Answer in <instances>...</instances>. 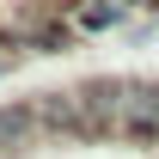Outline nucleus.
<instances>
[{
  "mask_svg": "<svg viewBox=\"0 0 159 159\" xmlns=\"http://www.w3.org/2000/svg\"><path fill=\"white\" fill-rule=\"evenodd\" d=\"M6 61H12V55H0V67H6Z\"/></svg>",
  "mask_w": 159,
  "mask_h": 159,
  "instance_id": "4",
  "label": "nucleus"
},
{
  "mask_svg": "<svg viewBox=\"0 0 159 159\" xmlns=\"http://www.w3.org/2000/svg\"><path fill=\"white\" fill-rule=\"evenodd\" d=\"M86 98H92L98 135H129V141L159 135V86L153 80H104V86H86Z\"/></svg>",
  "mask_w": 159,
  "mask_h": 159,
  "instance_id": "1",
  "label": "nucleus"
},
{
  "mask_svg": "<svg viewBox=\"0 0 159 159\" xmlns=\"http://www.w3.org/2000/svg\"><path fill=\"white\" fill-rule=\"evenodd\" d=\"M110 6H153V0H110Z\"/></svg>",
  "mask_w": 159,
  "mask_h": 159,
  "instance_id": "3",
  "label": "nucleus"
},
{
  "mask_svg": "<svg viewBox=\"0 0 159 159\" xmlns=\"http://www.w3.org/2000/svg\"><path fill=\"white\" fill-rule=\"evenodd\" d=\"M74 25L80 31H104V25H116V6L110 0H86V6H74Z\"/></svg>",
  "mask_w": 159,
  "mask_h": 159,
  "instance_id": "2",
  "label": "nucleus"
}]
</instances>
